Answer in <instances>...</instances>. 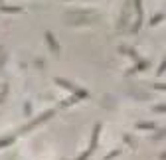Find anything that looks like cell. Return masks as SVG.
Wrapping results in <instances>:
<instances>
[{
    "instance_id": "obj_1",
    "label": "cell",
    "mask_w": 166,
    "mask_h": 160,
    "mask_svg": "<svg viewBox=\"0 0 166 160\" xmlns=\"http://www.w3.org/2000/svg\"><path fill=\"white\" fill-rule=\"evenodd\" d=\"M56 83H57V85H61V87H65V89H67V91H71V93H77L79 97H87L85 91L77 89L75 85H71V83H69V81H65V79H56Z\"/></svg>"
},
{
    "instance_id": "obj_2",
    "label": "cell",
    "mask_w": 166,
    "mask_h": 160,
    "mask_svg": "<svg viewBox=\"0 0 166 160\" xmlns=\"http://www.w3.org/2000/svg\"><path fill=\"white\" fill-rule=\"evenodd\" d=\"M135 4H136V22L132 26V32H139L140 24H143V0H135Z\"/></svg>"
},
{
    "instance_id": "obj_3",
    "label": "cell",
    "mask_w": 166,
    "mask_h": 160,
    "mask_svg": "<svg viewBox=\"0 0 166 160\" xmlns=\"http://www.w3.org/2000/svg\"><path fill=\"white\" fill-rule=\"evenodd\" d=\"M45 40H48L49 48H52V52H60V44L56 42V38H53L52 32H45Z\"/></svg>"
},
{
    "instance_id": "obj_4",
    "label": "cell",
    "mask_w": 166,
    "mask_h": 160,
    "mask_svg": "<svg viewBox=\"0 0 166 160\" xmlns=\"http://www.w3.org/2000/svg\"><path fill=\"white\" fill-rule=\"evenodd\" d=\"M52 115H53V111H48V113H44V115H42V117H40L38 121H34V123H32V125H28L26 129H32V127H36V125L44 123V121H45V119H49V117H52Z\"/></svg>"
},
{
    "instance_id": "obj_5",
    "label": "cell",
    "mask_w": 166,
    "mask_h": 160,
    "mask_svg": "<svg viewBox=\"0 0 166 160\" xmlns=\"http://www.w3.org/2000/svg\"><path fill=\"white\" fill-rule=\"evenodd\" d=\"M0 10L6 12V14H20V12H22V8H16V6H2Z\"/></svg>"
},
{
    "instance_id": "obj_6",
    "label": "cell",
    "mask_w": 166,
    "mask_h": 160,
    "mask_svg": "<svg viewBox=\"0 0 166 160\" xmlns=\"http://www.w3.org/2000/svg\"><path fill=\"white\" fill-rule=\"evenodd\" d=\"M99 130H101V125H97V127H95V130H93V138H91V148H89V150H93L95 146H97V136H99Z\"/></svg>"
},
{
    "instance_id": "obj_7",
    "label": "cell",
    "mask_w": 166,
    "mask_h": 160,
    "mask_svg": "<svg viewBox=\"0 0 166 160\" xmlns=\"http://www.w3.org/2000/svg\"><path fill=\"white\" fill-rule=\"evenodd\" d=\"M162 20H164V14H156L154 18H150V26H156V24L162 22Z\"/></svg>"
},
{
    "instance_id": "obj_8",
    "label": "cell",
    "mask_w": 166,
    "mask_h": 160,
    "mask_svg": "<svg viewBox=\"0 0 166 160\" xmlns=\"http://www.w3.org/2000/svg\"><path fill=\"white\" fill-rule=\"evenodd\" d=\"M136 129H146V130L150 129L152 130V129H154V123H139V125H136Z\"/></svg>"
},
{
    "instance_id": "obj_9",
    "label": "cell",
    "mask_w": 166,
    "mask_h": 160,
    "mask_svg": "<svg viewBox=\"0 0 166 160\" xmlns=\"http://www.w3.org/2000/svg\"><path fill=\"white\" fill-rule=\"evenodd\" d=\"M166 111V105H158V107H154V113H164Z\"/></svg>"
},
{
    "instance_id": "obj_10",
    "label": "cell",
    "mask_w": 166,
    "mask_h": 160,
    "mask_svg": "<svg viewBox=\"0 0 166 160\" xmlns=\"http://www.w3.org/2000/svg\"><path fill=\"white\" fill-rule=\"evenodd\" d=\"M154 89H158V91H164V83H156V85H152Z\"/></svg>"
},
{
    "instance_id": "obj_11",
    "label": "cell",
    "mask_w": 166,
    "mask_h": 160,
    "mask_svg": "<svg viewBox=\"0 0 166 160\" xmlns=\"http://www.w3.org/2000/svg\"><path fill=\"white\" fill-rule=\"evenodd\" d=\"M117 154H119V150H115V152H111V154H109V156H107L105 160H113L115 156H117Z\"/></svg>"
},
{
    "instance_id": "obj_12",
    "label": "cell",
    "mask_w": 166,
    "mask_h": 160,
    "mask_svg": "<svg viewBox=\"0 0 166 160\" xmlns=\"http://www.w3.org/2000/svg\"><path fill=\"white\" fill-rule=\"evenodd\" d=\"M89 154H91V150H87V152H83V156L77 158V160H87V158H89Z\"/></svg>"
},
{
    "instance_id": "obj_13",
    "label": "cell",
    "mask_w": 166,
    "mask_h": 160,
    "mask_svg": "<svg viewBox=\"0 0 166 160\" xmlns=\"http://www.w3.org/2000/svg\"><path fill=\"white\" fill-rule=\"evenodd\" d=\"M164 69H166V65L162 64V65H160V67H158V73H160V75H162V73H164Z\"/></svg>"
}]
</instances>
